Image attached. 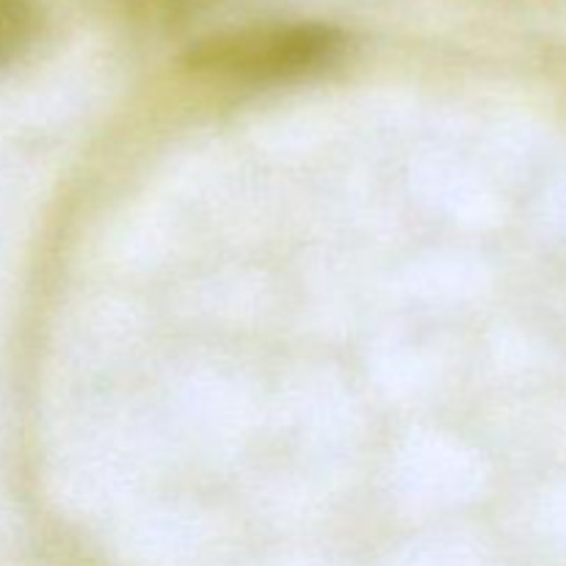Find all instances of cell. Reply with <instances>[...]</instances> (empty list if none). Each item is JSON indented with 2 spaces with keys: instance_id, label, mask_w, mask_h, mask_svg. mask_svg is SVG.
Returning <instances> with one entry per match:
<instances>
[{
  "instance_id": "cell-1",
  "label": "cell",
  "mask_w": 566,
  "mask_h": 566,
  "mask_svg": "<svg viewBox=\"0 0 566 566\" xmlns=\"http://www.w3.org/2000/svg\"><path fill=\"white\" fill-rule=\"evenodd\" d=\"M343 44L346 36L324 22H263L199 39L186 64L221 81H285L335 61Z\"/></svg>"
},
{
  "instance_id": "cell-2",
  "label": "cell",
  "mask_w": 566,
  "mask_h": 566,
  "mask_svg": "<svg viewBox=\"0 0 566 566\" xmlns=\"http://www.w3.org/2000/svg\"><path fill=\"white\" fill-rule=\"evenodd\" d=\"M39 31L36 0H0V66L20 59Z\"/></svg>"
},
{
  "instance_id": "cell-3",
  "label": "cell",
  "mask_w": 566,
  "mask_h": 566,
  "mask_svg": "<svg viewBox=\"0 0 566 566\" xmlns=\"http://www.w3.org/2000/svg\"><path fill=\"white\" fill-rule=\"evenodd\" d=\"M127 3L144 20L160 22V25H175V22H186L197 17L213 0H127Z\"/></svg>"
}]
</instances>
